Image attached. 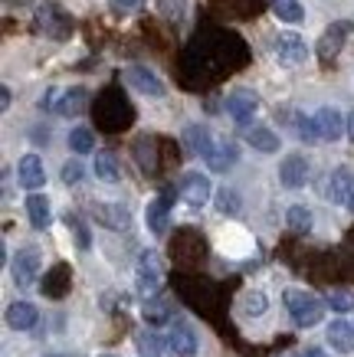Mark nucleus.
Listing matches in <instances>:
<instances>
[{"mask_svg": "<svg viewBox=\"0 0 354 357\" xmlns=\"http://www.w3.org/2000/svg\"><path fill=\"white\" fill-rule=\"evenodd\" d=\"M246 63V46L236 33L216 30V26H207L193 36V43L187 46L181 63V73L187 82H216L226 73H236L239 66Z\"/></svg>", "mask_w": 354, "mask_h": 357, "instance_id": "f257e3e1", "label": "nucleus"}, {"mask_svg": "<svg viewBox=\"0 0 354 357\" xmlns=\"http://www.w3.org/2000/svg\"><path fill=\"white\" fill-rule=\"evenodd\" d=\"M92 115H96V125L102 131H125L135 121V109H131V102L125 98L121 89H105V92H98L96 105H92Z\"/></svg>", "mask_w": 354, "mask_h": 357, "instance_id": "f03ea898", "label": "nucleus"}, {"mask_svg": "<svg viewBox=\"0 0 354 357\" xmlns=\"http://www.w3.org/2000/svg\"><path fill=\"white\" fill-rule=\"evenodd\" d=\"M174 289H177V295L191 305L193 312H200L204 318H214L216 321V305H223L220 285L200 279V275H177V279H174Z\"/></svg>", "mask_w": 354, "mask_h": 357, "instance_id": "7ed1b4c3", "label": "nucleus"}, {"mask_svg": "<svg viewBox=\"0 0 354 357\" xmlns=\"http://www.w3.org/2000/svg\"><path fill=\"white\" fill-rule=\"evenodd\" d=\"M207 256V239L197 229H177L171 239V259L181 269H197Z\"/></svg>", "mask_w": 354, "mask_h": 357, "instance_id": "20e7f679", "label": "nucleus"}, {"mask_svg": "<svg viewBox=\"0 0 354 357\" xmlns=\"http://www.w3.org/2000/svg\"><path fill=\"white\" fill-rule=\"evenodd\" d=\"M282 298H286V308H289L292 321H295L299 328H311V325H318V321H322L325 302L318 298V295L302 292V289H289Z\"/></svg>", "mask_w": 354, "mask_h": 357, "instance_id": "39448f33", "label": "nucleus"}, {"mask_svg": "<svg viewBox=\"0 0 354 357\" xmlns=\"http://www.w3.org/2000/svg\"><path fill=\"white\" fill-rule=\"evenodd\" d=\"M33 23H36V30L43 33V36H50V40H69V36H73V17H69L59 3H40Z\"/></svg>", "mask_w": 354, "mask_h": 357, "instance_id": "423d86ee", "label": "nucleus"}, {"mask_svg": "<svg viewBox=\"0 0 354 357\" xmlns=\"http://www.w3.org/2000/svg\"><path fill=\"white\" fill-rule=\"evenodd\" d=\"M354 33V23L351 20H334L328 30L322 33V40H318V46H315V53H318V59H322L325 66L334 63L338 56H341L344 43H348V36Z\"/></svg>", "mask_w": 354, "mask_h": 357, "instance_id": "0eeeda50", "label": "nucleus"}, {"mask_svg": "<svg viewBox=\"0 0 354 357\" xmlns=\"http://www.w3.org/2000/svg\"><path fill=\"white\" fill-rule=\"evenodd\" d=\"M40 275V249L36 246H23L17 249V259H13V282L20 289H30Z\"/></svg>", "mask_w": 354, "mask_h": 357, "instance_id": "6e6552de", "label": "nucleus"}, {"mask_svg": "<svg viewBox=\"0 0 354 357\" xmlns=\"http://www.w3.org/2000/svg\"><path fill=\"white\" fill-rule=\"evenodd\" d=\"M223 109H226V115H230V119L243 125V121H249L259 112V96H256V92H249V89H236V92H230V96H226Z\"/></svg>", "mask_w": 354, "mask_h": 357, "instance_id": "1a4fd4ad", "label": "nucleus"}, {"mask_svg": "<svg viewBox=\"0 0 354 357\" xmlns=\"http://www.w3.org/2000/svg\"><path fill=\"white\" fill-rule=\"evenodd\" d=\"M161 275H164V269H161L158 252H151V249L148 252H141V259H138V289H141L145 298L161 289Z\"/></svg>", "mask_w": 354, "mask_h": 357, "instance_id": "9d476101", "label": "nucleus"}, {"mask_svg": "<svg viewBox=\"0 0 354 357\" xmlns=\"http://www.w3.org/2000/svg\"><path fill=\"white\" fill-rule=\"evenodd\" d=\"M131 151H135V161H138L141 174L154 177V174L161 171V158H158L161 144H158V138H154V135H141V138H135Z\"/></svg>", "mask_w": 354, "mask_h": 357, "instance_id": "9b49d317", "label": "nucleus"}, {"mask_svg": "<svg viewBox=\"0 0 354 357\" xmlns=\"http://www.w3.org/2000/svg\"><path fill=\"white\" fill-rule=\"evenodd\" d=\"M272 53H276L279 66H299V63H305L309 50L302 43V36H295V33H279L276 43H272Z\"/></svg>", "mask_w": 354, "mask_h": 357, "instance_id": "f8f14e48", "label": "nucleus"}, {"mask_svg": "<svg viewBox=\"0 0 354 357\" xmlns=\"http://www.w3.org/2000/svg\"><path fill=\"white\" fill-rule=\"evenodd\" d=\"M40 289H43L46 298H66V295H69V289H73V269H69L66 262H56L53 269L43 275Z\"/></svg>", "mask_w": 354, "mask_h": 357, "instance_id": "ddd939ff", "label": "nucleus"}, {"mask_svg": "<svg viewBox=\"0 0 354 357\" xmlns=\"http://www.w3.org/2000/svg\"><path fill=\"white\" fill-rule=\"evenodd\" d=\"M325 197L332 200V204H351L354 197V174L348 167H338V171L328 174V181H325Z\"/></svg>", "mask_w": 354, "mask_h": 357, "instance_id": "4468645a", "label": "nucleus"}, {"mask_svg": "<svg viewBox=\"0 0 354 357\" xmlns=\"http://www.w3.org/2000/svg\"><path fill=\"white\" fill-rule=\"evenodd\" d=\"M89 213H92V220H96L98 227H105V229H128V223H131V213L121 204H92Z\"/></svg>", "mask_w": 354, "mask_h": 357, "instance_id": "2eb2a0df", "label": "nucleus"}, {"mask_svg": "<svg viewBox=\"0 0 354 357\" xmlns=\"http://www.w3.org/2000/svg\"><path fill=\"white\" fill-rule=\"evenodd\" d=\"M125 82H128V86H135L138 92H145V96H151V98H161L164 96V82L151 73L148 66H128V69H125Z\"/></svg>", "mask_w": 354, "mask_h": 357, "instance_id": "dca6fc26", "label": "nucleus"}, {"mask_svg": "<svg viewBox=\"0 0 354 357\" xmlns=\"http://www.w3.org/2000/svg\"><path fill=\"white\" fill-rule=\"evenodd\" d=\"M279 181H282V187H289V190L305 187V181H309V161H305L302 154H289L279 167Z\"/></svg>", "mask_w": 354, "mask_h": 357, "instance_id": "f3484780", "label": "nucleus"}, {"mask_svg": "<svg viewBox=\"0 0 354 357\" xmlns=\"http://www.w3.org/2000/svg\"><path fill=\"white\" fill-rule=\"evenodd\" d=\"M181 197L187 200L191 206H204L207 200H210V181H207L204 174H184V181H181Z\"/></svg>", "mask_w": 354, "mask_h": 357, "instance_id": "a211bd4d", "label": "nucleus"}, {"mask_svg": "<svg viewBox=\"0 0 354 357\" xmlns=\"http://www.w3.org/2000/svg\"><path fill=\"white\" fill-rule=\"evenodd\" d=\"M239 161V148H236V141H216L214 151L207 154V167L210 171H230L233 164Z\"/></svg>", "mask_w": 354, "mask_h": 357, "instance_id": "6ab92c4d", "label": "nucleus"}, {"mask_svg": "<svg viewBox=\"0 0 354 357\" xmlns=\"http://www.w3.org/2000/svg\"><path fill=\"white\" fill-rule=\"evenodd\" d=\"M17 174H20V184L27 187V190H40V187L46 184L43 161H40L36 154H27V158H20V167H17Z\"/></svg>", "mask_w": 354, "mask_h": 357, "instance_id": "aec40b11", "label": "nucleus"}, {"mask_svg": "<svg viewBox=\"0 0 354 357\" xmlns=\"http://www.w3.org/2000/svg\"><path fill=\"white\" fill-rule=\"evenodd\" d=\"M315 125H318L322 141H338L344 135V119L338 109H318L315 112Z\"/></svg>", "mask_w": 354, "mask_h": 357, "instance_id": "412c9836", "label": "nucleus"}, {"mask_svg": "<svg viewBox=\"0 0 354 357\" xmlns=\"http://www.w3.org/2000/svg\"><path fill=\"white\" fill-rule=\"evenodd\" d=\"M168 347H171L177 357H193L197 354V335H193L191 325H174L171 335H168Z\"/></svg>", "mask_w": 354, "mask_h": 357, "instance_id": "4be33fe9", "label": "nucleus"}, {"mask_svg": "<svg viewBox=\"0 0 354 357\" xmlns=\"http://www.w3.org/2000/svg\"><path fill=\"white\" fill-rule=\"evenodd\" d=\"M184 144H187V151H191V154H200V158H207V154L214 151L210 128H207V125H187V128H184Z\"/></svg>", "mask_w": 354, "mask_h": 357, "instance_id": "5701e85b", "label": "nucleus"}, {"mask_svg": "<svg viewBox=\"0 0 354 357\" xmlns=\"http://www.w3.org/2000/svg\"><path fill=\"white\" fill-rule=\"evenodd\" d=\"M89 109V92L86 89H69V92H59V102H56V109L53 112H59V115H82V112Z\"/></svg>", "mask_w": 354, "mask_h": 357, "instance_id": "b1692460", "label": "nucleus"}, {"mask_svg": "<svg viewBox=\"0 0 354 357\" xmlns=\"http://www.w3.org/2000/svg\"><path fill=\"white\" fill-rule=\"evenodd\" d=\"M36 318H40V312H36L30 302H13L10 308H7V325H10L13 331H27V328H33L36 325Z\"/></svg>", "mask_w": 354, "mask_h": 357, "instance_id": "393cba45", "label": "nucleus"}, {"mask_svg": "<svg viewBox=\"0 0 354 357\" xmlns=\"http://www.w3.org/2000/svg\"><path fill=\"white\" fill-rule=\"evenodd\" d=\"M141 312H145V321H148V325H164V321H171V302L158 292L145 298Z\"/></svg>", "mask_w": 354, "mask_h": 357, "instance_id": "a878e982", "label": "nucleus"}, {"mask_svg": "<svg viewBox=\"0 0 354 357\" xmlns=\"http://www.w3.org/2000/svg\"><path fill=\"white\" fill-rule=\"evenodd\" d=\"M214 3L226 13V17L249 20V17H256V13L263 10V3H266V0H214Z\"/></svg>", "mask_w": 354, "mask_h": 357, "instance_id": "bb28decb", "label": "nucleus"}, {"mask_svg": "<svg viewBox=\"0 0 354 357\" xmlns=\"http://www.w3.org/2000/svg\"><path fill=\"white\" fill-rule=\"evenodd\" d=\"M328 344H332L338 354H351L354 351V325H348V321H332V328H328Z\"/></svg>", "mask_w": 354, "mask_h": 357, "instance_id": "cd10ccee", "label": "nucleus"}, {"mask_svg": "<svg viewBox=\"0 0 354 357\" xmlns=\"http://www.w3.org/2000/svg\"><path fill=\"white\" fill-rule=\"evenodd\" d=\"M168 197H158V200H151L148 204V213H145V220H148V227L154 236H164L168 233Z\"/></svg>", "mask_w": 354, "mask_h": 357, "instance_id": "c85d7f7f", "label": "nucleus"}, {"mask_svg": "<svg viewBox=\"0 0 354 357\" xmlns=\"http://www.w3.org/2000/svg\"><path fill=\"white\" fill-rule=\"evenodd\" d=\"M27 213H30V223L36 229H46L50 227V220H53V213H50V200H46L43 194L27 197Z\"/></svg>", "mask_w": 354, "mask_h": 357, "instance_id": "c756f323", "label": "nucleus"}, {"mask_svg": "<svg viewBox=\"0 0 354 357\" xmlns=\"http://www.w3.org/2000/svg\"><path fill=\"white\" fill-rule=\"evenodd\" d=\"M96 177L105 181V184H118L121 181V167H118L115 154L112 151H98L96 154Z\"/></svg>", "mask_w": 354, "mask_h": 357, "instance_id": "7c9ffc66", "label": "nucleus"}, {"mask_svg": "<svg viewBox=\"0 0 354 357\" xmlns=\"http://www.w3.org/2000/svg\"><path fill=\"white\" fill-rule=\"evenodd\" d=\"M246 141L253 144V148H256V151H266V154H272L276 148H279V138H276V135H272L269 128H259V125L246 131Z\"/></svg>", "mask_w": 354, "mask_h": 357, "instance_id": "2f4dec72", "label": "nucleus"}, {"mask_svg": "<svg viewBox=\"0 0 354 357\" xmlns=\"http://www.w3.org/2000/svg\"><path fill=\"white\" fill-rule=\"evenodd\" d=\"M272 13L286 23H299L302 20V3L299 0H272Z\"/></svg>", "mask_w": 354, "mask_h": 357, "instance_id": "473e14b6", "label": "nucleus"}, {"mask_svg": "<svg viewBox=\"0 0 354 357\" xmlns=\"http://www.w3.org/2000/svg\"><path fill=\"white\" fill-rule=\"evenodd\" d=\"M69 148H73L75 154H89L92 148H96L92 131H89V128H73V131H69Z\"/></svg>", "mask_w": 354, "mask_h": 357, "instance_id": "72a5a7b5", "label": "nucleus"}, {"mask_svg": "<svg viewBox=\"0 0 354 357\" xmlns=\"http://www.w3.org/2000/svg\"><path fill=\"white\" fill-rule=\"evenodd\" d=\"M286 223H289L295 233H309V229H311V210H305V206H289Z\"/></svg>", "mask_w": 354, "mask_h": 357, "instance_id": "f704fd0d", "label": "nucleus"}, {"mask_svg": "<svg viewBox=\"0 0 354 357\" xmlns=\"http://www.w3.org/2000/svg\"><path fill=\"white\" fill-rule=\"evenodd\" d=\"M216 210L223 213V217H233V213H239V197H236V190H220L216 194Z\"/></svg>", "mask_w": 354, "mask_h": 357, "instance_id": "c9c22d12", "label": "nucleus"}, {"mask_svg": "<svg viewBox=\"0 0 354 357\" xmlns=\"http://www.w3.org/2000/svg\"><path fill=\"white\" fill-rule=\"evenodd\" d=\"M295 131H299V138L305 141V144H315V141H322L315 119H305V115H299V121H295Z\"/></svg>", "mask_w": 354, "mask_h": 357, "instance_id": "e433bc0d", "label": "nucleus"}, {"mask_svg": "<svg viewBox=\"0 0 354 357\" xmlns=\"http://www.w3.org/2000/svg\"><path fill=\"white\" fill-rule=\"evenodd\" d=\"M266 308H269V302H266V295H263V292H246V295H243V312H246V314L259 318Z\"/></svg>", "mask_w": 354, "mask_h": 357, "instance_id": "4c0bfd02", "label": "nucleus"}, {"mask_svg": "<svg viewBox=\"0 0 354 357\" xmlns=\"http://www.w3.org/2000/svg\"><path fill=\"white\" fill-rule=\"evenodd\" d=\"M63 220H66V227L75 233V246H79V249H89V229H86V223L75 217V213H66Z\"/></svg>", "mask_w": 354, "mask_h": 357, "instance_id": "58836bf2", "label": "nucleus"}, {"mask_svg": "<svg viewBox=\"0 0 354 357\" xmlns=\"http://www.w3.org/2000/svg\"><path fill=\"white\" fill-rule=\"evenodd\" d=\"M158 7H161V13L168 17V20L181 23L184 13H187V0H158Z\"/></svg>", "mask_w": 354, "mask_h": 357, "instance_id": "ea45409f", "label": "nucleus"}, {"mask_svg": "<svg viewBox=\"0 0 354 357\" xmlns=\"http://www.w3.org/2000/svg\"><path fill=\"white\" fill-rule=\"evenodd\" d=\"M328 302L334 312H354V292H348V289H334Z\"/></svg>", "mask_w": 354, "mask_h": 357, "instance_id": "a19ab883", "label": "nucleus"}, {"mask_svg": "<svg viewBox=\"0 0 354 357\" xmlns=\"http://www.w3.org/2000/svg\"><path fill=\"white\" fill-rule=\"evenodd\" d=\"M108 7H112V13H118V17H128V13H138L141 7H145V0H108Z\"/></svg>", "mask_w": 354, "mask_h": 357, "instance_id": "79ce46f5", "label": "nucleus"}, {"mask_svg": "<svg viewBox=\"0 0 354 357\" xmlns=\"http://www.w3.org/2000/svg\"><path fill=\"white\" fill-rule=\"evenodd\" d=\"M82 181V164L79 161H69L63 167V184H79Z\"/></svg>", "mask_w": 354, "mask_h": 357, "instance_id": "37998d69", "label": "nucleus"}, {"mask_svg": "<svg viewBox=\"0 0 354 357\" xmlns=\"http://www.w3.org/2000/svg\"><path fill=\"white\" fill-rule=\"evenodd\" d=\"M138 344H141V351H151V357H164L161 354V341H158L154 335H141Z\"/></svg>", "mask_w": 354, "mask_h": 357, "instance_id": "c03bdc74", "label": "nucleus"}, {"mask_svg": "<svg viewBox=\"0 0 354 357\" xmlns=\"http://www.w3.org/2000/svg\"><path fill=\"white\" fill-rule=\"evenodd\" d=\"M0 102H3V109H10V89L7 86L0 89Z\"/></svg>", "mask_w": 354, "mask_h": 357, "instance_id": "a18cd8bd", "label": "nucleus"}, {"mask_svg": "<svg viewBox=\"0 0 354 357\" xmlns=\"http://www.w3.org/2000/svg\"><path fill=\"white\" fill-rule=\"evenodd\" d=\"M302 357H328V354H322L318 347H309V351H305V354H302Z\"/></svg>", "mask_w": 354, "mask_h": 357, "instance_id": "49530a36", "label": "nucleus"}, {"mask_svg": "<svg viewBox=\"0 0 354 357\" xmlns=\"http://www.w3.org/2000/svg\"><path fill=\"white\" fill-rule=\"evenodd\" d=\"M348 138L354 141V115H348Z\"/></svg>", "mask_w": 354, "mask_h": 357, "instance_id": "de8ad7c7", "label": "nucleus"}, {"mask_svg": "<svg viewBox=\"0 0 354 357\" xmlns=\"http://www.w3.org/2000/svg\"><path fill=\"white\" fill-rule=\"evenodd\" d=\"M348 206H351V213H354V197H351V204H348Z\"/></svg>", "mask_w": 354, "mask_h": 357, "instance_id": "09e8293b", "label": "nucleus"}, {"mask_svg": "<svg viewBox=\"0 0 354 357\" xmlns=\"http://www.w3.org/2000/svg\"><path fill=\"white\" fill-rule=\"evenodd\" d=\"M102 357H115V354H102Z\"/></svg>", "mask_w": 354, "mask_h": 357, "instance_id": "8fccbe9b", "label": "nucleus"}]
</instances>
